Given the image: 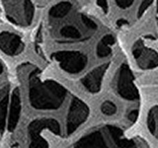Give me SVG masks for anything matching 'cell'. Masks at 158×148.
Listing matches in <instances>:
<instances>
[{"label": "cell", "instance_id": "30bf717a", "mask_svg": "<svg viewBox=\"0 0 158 148\" xmlns=\"http://www.w3.org/2000/svg\"><path fill=\"white\" fill-rule=\"evenodd\" d=\"M73 148H110L105 137L103 128L95 130L83 135L75 142Z\"/></svg>", "mask_w": 158, "mask_h": 148}, {"label": "cell", "instance_id": "d6986e66", "mask_svg": "<svg viewBox=\"0 0 158 148\" xmlns=\"http://www.w3.org/2000/svg\"><path fill=\"white\" fill-rule=\"evenodd\" d=\"M137 113H138L137 111H132V112H131V113H130V115L127 116L128 120L131 121H135L136 120V117H137Z\"/></svg>", "mask_w": 158, "mask_h": 148}, {"label": "cell", "instance_id": "8992f818", "mask_svg": "<svg viewBox=\"0 0 158 148\" xmlns=\"http://www.w3.org/2000/svg\"><path fill=\"white\" fill-rule=\"evenodd\" d=\"M52 59L63 72L71 75L79 74L86 67L88 58L79 51H57L52 53Z\"/></svg>", "mask_w": 158, "mask_h": 148}, {"label": "cell", "instance_id": "cb8c5ba5", "mask_svg": "<svg viewBox=\"0 0 158 148\" xmlns=\"http://www.w3.org/2000/svg\"><path fill=\"white\" fill-rule=\"evenodd\" d=\"M157 24H158V20H157Z\"/></svg>", "mask_w": 158, "mask_h": 148}, {"label": "cell", "instance_id": "603a6c76", "mask_svg": "<svg viewBox=\"0 0 158 148\" xmlns=\"http://www.w3.org/2000/svg\"><path fill=\"white\" fill-rule=\"evenodd\" d=\"M157 10H158V2H157Z\"/></svg>", "mask_w": 158, "mask_h": 148}, {"label": "cell", "instance_id": "4fadbf2b", "mask_svg": "<svg viewBox=\"0 0 158 148\" xmlns=\"http://www.w3.org/2000/svg\"><path fill=\"white\" fill-rule=\"evenodd\" d=\"M73 10V4L71 2H58L52 6L48 11V19L51 22H56L66 17Z\"/></svg>", "mask_w": 158, "mask_h": 148}, {"label": "cell", "instance_id": "2e32d148", "mask_svg": "<svg viewBox=\"0 0 158 148\" xmlns=\"http://www.w3.org/2000/svg\"><path fill=\"white\" fill-rule=\"evenodd\" d=\"M150 4H151V1H143L140 5V7H139V10H138V17H140L141 15L144 13L145 10L150 6Z\"/></svg>", "mask_w": 158, "mask_h": 148}, {"label": "cell", "instance_id": "9a60e30c", "mask_svg": "<svg viewBox=\"0 0 158 148\" xmlns=\"http://www.w3.org/2000/svg\"><path fill=\"white\" fill-rule=\"evenodd\" d=\"M101 111L103 112V113L108 116L114 115L117 112V107L115 106V104L110 102V101H106L102 104L101 106Z\"/></svg>", "mask_w": 158, "mask_h": 148}, {"label": "cell", "instance_id": "5b68a950", "mask_svg": "<svg viewBox=\"0 0 158 148\" xmlns=\"http://www.w3.org/2000/svg\"><path fill=\"white\" fill-rule=\"evenodd\" d=\"M2 9L8 21L17 27L28 28L34 22L36 9L31 1H6Z\"/></svg>", "mask_w": 158, "mask_h": 148}, {"label": "cell", "instance_id": "5bb4252c", "mask_svg": "<svg viewBox=\"0 0 158 148\" xmlns=\"http://www.w3.org/2000/svg\"><path fill=\"white\" fill-rule=\"evenodd\" d=\"M115 43V39L111 35L104 37L97 47V54L99 57H106L111 53V46Z\"/></svg>", "mask_w": 158, "mask_h": 148}, {"label": "cell", "instance_id": "277c9868", "mask_svg": "<svg viewBox=\"0 0 158 148\" xmlns=\"http://www.w3.org/2000/svg\"><path fill=\"white\" fill-rule=\"evenodd\" d=\"M21 113L22 100L19 88L11 82L0 85V135L16 130Z\"/></svg>", "mask_w": 158, "mask_h": 148}, {"label": "cell", "instance_id": "44dd1931", "mask_svg": "<svg viewBox=\"0 0 158 148\" xmlns=\"http://www.w3.org/2000/svg\"><path fill=\"white\" fill-rule=\"evenodd\" d=\"M117 25H118V27L123 26V25H127V20L121 19V20H118V21L117 22Z\"/></svg>", "mask_w": 158, "mask_h": 148}, {"label": "cell", "instance_id": "8fae6325", "mask_svg": "<svg viewBox=\"0 0 158 148\" xmlns=\"http://www.w3.org/2000/svg\"><path fill=\"white\" fill-rule=\"evenodd\" d=\"M108 66L109 63L102 64V65L94 68L93 70L86 74L81 79V83L83 87L91 93H97L100 91L102 79L104 77V74H105L106 70L108 69Z\"/></svg>", "mask_w": 158, "mask_h": 148}, {"label": "cell", "instance_id": "7402d4cb", "mask_svg": "<svg viewBox=\"0 0 158 148\" xmlns=\"http://www.w3.org/2000/svg\"><path fill=\"white\" fill-rule=\"evenodd\" d=\"M3 72H4V65H3L2 61L0 60V76L2 75V74H3Z\"/></svg>", "mask_w": 158, "mask_h": 148}, {"label": "cell", "instance_id": "e0dca14e", "mask_svg": "<svg viewBox=\"0 0 158 148\" xmlns=\"http://www.w3.org/2000/svg\"><path fill=\"white\" fill-rule=\"evenodd\" d=\"M148 128L149 130L153 133L155 131V121H154V116L150 113L149 117H148Z\"/></svg>", "mask_w": 158, "mask_h": 148}, {"label": "cell", "instance_id": "9c48e42d", "mask_svg": "<svg viewBox=\"0 0 158 148\" xmlns=\"http://www.w3.org/2000/svg\"><path fill=\"white\" fill-rule=\"evenodd\" d=\"M117 90L120 95L127 100H136L138 94L132 84L131 72L127 65H122L117 78Z\"/></svg>", "mask_w": 158, "mask_h": 148}, {"label": "cell", "instance_id": "ba28073f", "mask_svg": "<svg viewBox=\"0 0 158 148\" xmlns=\"http://www.w3.org/2000/svg\"><path fill=\"white\" fill-rule=\"evenodd\" d=\"M25 48L23 38L11 30L0 31V51L8 56H17Z\"/></svg>", "mask_w": 158, "mask_h": 148}, {"label": "cell", "instance_id": "7a4b0ae2", "mask_svg": "<svg viewBox=\"0 0 158 148\" xmlns=\"http://www.w3.org/2000/svg\"><path fill=\"white\" fill-rule=\"evenodd\" d=\"M48 133L60 137L61 126L56 118L40 117L30 121L21 133L20 139L14 140L10 148H49Z\"/></svg>", "mask_w": 158, "mask_h": 148}, {"label": "cell", "instance_id": "ffe728a7", "mask_svg": "<svg viewBox=\"0 0 158 148\" xmlns=\"http://www.w3.org/2000/svg\"><path fill=\"white\" fill-rule=\"evenodd\" d=\"M98 5L100 6L102 9H103V11L104 12H107L108 11V4H107V1H97Z\"/></svg>", "mask_w": 158, "mask_h": 148}, {"label": "cell", "instance_id": "6da1fadb", "mask_svg": "<svg viewBox=\"0 0 158 148\" xmlns=\"http://www.w3.org/2000/svg\"><path fill=\"white\" fill-rule=\"evenodd\" d=\"M20 72L26 80L28 100L35 110L56 111L65 102L67 89L53 79L44 78L41 69L35 64H23Z\"/></svg>", "mask_w": 158, "mask_h": 148}, {"label": "cell", "instance_id": "52a82bcc", "mask_svg": "<svg viewBox=\"0 0 158 148\" xmlns=\"http://www.w3.org/2000/svg\"><path fill=\"white\" fill-rule=\"evenodd\" d=\"M89 112L90 111L88 106L81 99L76 97L71 99L65 118V127H64L66 135L72 134L83 122H85L89 117Z\"/></svg>", "mask_w": 158, "mask_h": 148}, {"label": "cell", "instance_id": "7c38bea8", "mask_svg": "<svg viewBox=\"0 0 158 148\" xmlns=\"http://www.w3.org/2000/svg\"><path fill=\"white\" fill-rule=\"evenodd\" d=\"M133 56L137 60L139 58L143 59V61L139 63L141 67L143 66L145 68H150L158 65V54H156L153 51L144 49L138 43H136L135 48H133Z\"/></svg>", "mask_w": 158, "mask_h": 148}, {"label": "cell", "instance_id": "3957f363", "mask_svg": "<svg viewBox=\"0 0 158 148\" xmlns=\"http://www.w3.org/2000/svg\"><path fill=\"white\" fill-rule=\"evenodd\" d=\"M72 11L59 21L51 22L52 36L57 43L68 44L82 43L90 37L89 34L97 29V24L91 18L84 14L72 16Z\"/></svg>", "mask_w": 158, "mask_h": 148}, {"label": "cell", "instance_id": "ac0fdd59", "mask_svg": "<svg viewBox=\"0 0 158 148\" xmlns=\"http://www.w3.org/2000/svg\"><path fill=\"white\" fill-rule=\"evenodd\" d=\"M132 3H133V1H123V0H120V1H117L118 6H120V7H122V8L130 7Z\"/></svg>", "mask_w": 158, "mask_h": 148}]
</instances>
